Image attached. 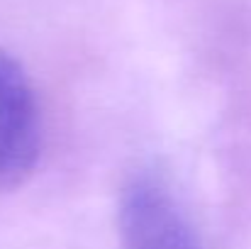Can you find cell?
Instances as JSON below:
<instances>
[{
	"mask_svg": "<svg viewBox=\"0 0 251 249\" xmlns=\"http://www.w3.org/2000/svg\"><path fill=\"white\" fill-rule=\"evenodd\" d=\"M120 249H202L198 232L164 181L132 176L117 203Z\"/></svg>",
	"mask_w": 251,
	"mask_h": 249,
	"instance_id": "1",
	"label": "cell"
},
{
	"mask_svg": "<svg viewBox=\"0 0 251 249\" xmlns=\"http://www.w3.org/2000/svg\"><path fill=\"white\" fill-rule=\"evenodd\" d=\"M42 157V110L22 64L0 49V191L29 178Z\"/></svg>",
	"mask_w": 251,
	"mask_h": 249,
	"instance_id": "2",
	"label": "cell"
}]
</instances>
